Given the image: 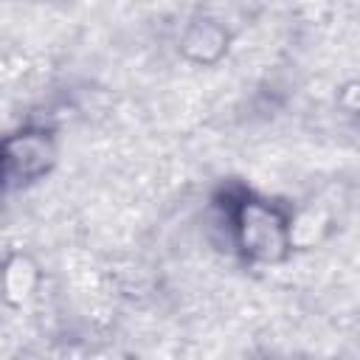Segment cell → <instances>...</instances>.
I'll use <instances>...</instances> for the list:
<instances>
[{"label":"cell","mask_w":360,"mask_h":360,"mask_svg":"<svg viewBox=\"0 0 360 360\" xmlns=\"http://www.w3.org/2000/svg\"><path fill=\"white\" fill-rule=\"evenodd\" d=\"M228 245L245 264H284L295 248V211L245 183H228L214 200Z\"/></svg>","instance_id":"cell-1"},{"label":"cell","mask_w":360,"mask_h":360,"mask_svg":"<svg viewBox=\"0 0 360 360\" xmlns=\"http://www.w3.org/2000/svg\"><path fill=\"white\" fill-rule=\"evenodd\" d=\"M56 132L45 124H25L3 138V186L6 191L28 188L45 180L56 166Z\"/></svg>","instance_id":"cell-2"},{"label":"cell","mask_w":360,"mask_h":360,"mask_svg":"<svg viewBox=\"0 0 360 360\" xmlns=\"http://www.w3.org/2000/svg\"><path fill=\"white\" fill-rule=\"evenodd\" d=\"M180 51L194 65H214L228 51V31L222 28V22H217L211 17H200V20L188 22V28L183 31Z\"/></svg>","instance_id":"cell-3"},{"label":"cell","mask_w":360,"mask_h":360,"mask_svg":"<svg viewBox=\"0 0 360 360\" xmlns=\"http://www.w3.org/2000/svg\"><path fill=\"white\" fill-rule=\"evenodd\" d=\"M340 104H343L346 112L360 118V82H352V84H346L340 90Z\"/></svg>","instance_id":"cell-4"}]
</instances>
